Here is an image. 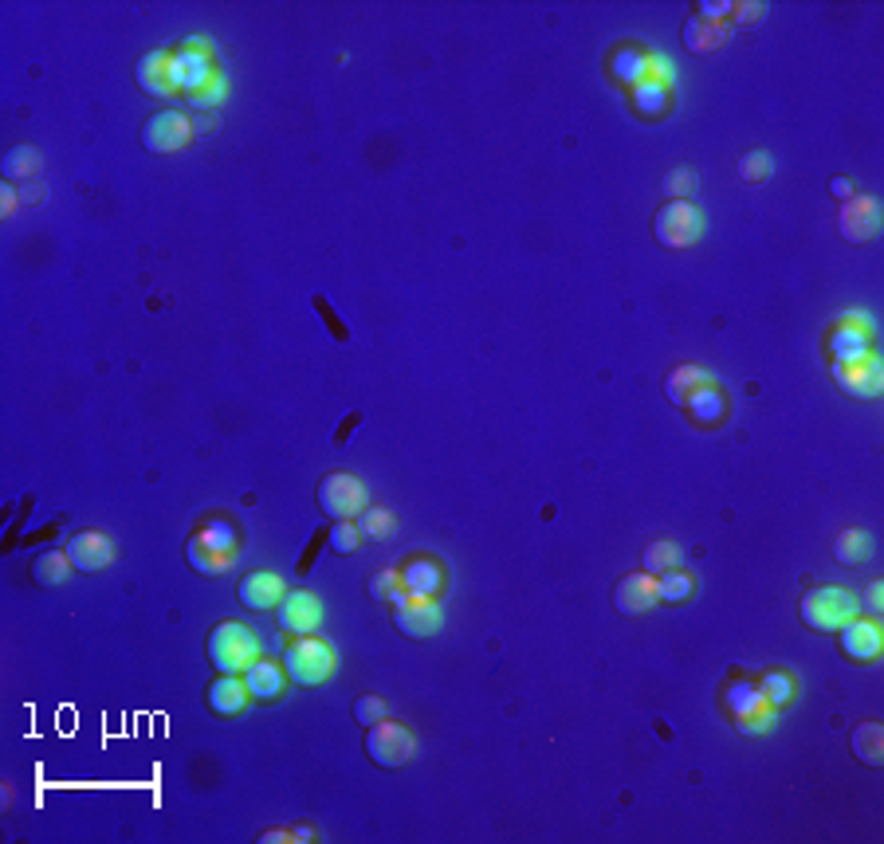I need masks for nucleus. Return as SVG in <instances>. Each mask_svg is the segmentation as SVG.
<instances>
[{
  "instance_id": "nucleus-1",
  "label": "nucleus",
  "mask_w": 884,
  "mask_h": 844,
  "mask_svg": "<svg viewBox=\"0 0 884 844\" xmlns=\"http://www.w3.org/2000/svg\"><path fill=\"white\" fill-rule=\"evenodd\" d=\"M205 648H209V664H213L221 676H244V672L260 660V640H256V633H252L248 625H240V621H221V625L209 633Z\"/></svg>"
},
{
  "instance_id": "nucleus-2",
  "label": "nucleus",
  "mask_w": 884,
  "mask_h": 844,
  "mask_svg": "<svg viewBox=\"0 0 884 844\" xmlns=\"http://www.w3.org/2000/svg\"><path fill=\"white\" fill-rule=\"evenodd\" d=\"M236 558H240V534L228 527L224 519L201 527L185 542V562H189L197 574H209V578L232 570Z\"/></svg>"
},
{
  "instance_id": "nucleus-3",
  "label": "nucleus",
  "mask_w": 884,
  "mask_h": 844,
  "mask_svg": "<svg viewBox=\"0 0 884 844\" xmlns=\"http://www.w3.org/2000/svg\"><path fill=\"white\" fill-rule=\"evenodd\" d=\"M802 613V625L814 629V633H837L841 625H849L853 617H861V597H853L849 589H837V585H818L802 597L798 605Z\"/></svg>"
},
{
  "instance_id": "nucleus-4",
  "label": "nucleus",
  "mask_w": 884,
  "mask_h": 844,
  "mask_svg": "<svg viewBox=\"0 0 884 844\" xmlns=\"http://www.w3.org/2000/svg\"><path fill=\"white\" fill-rule=\"evenodd\" d=\"M334 648L323 640V636H299V640H291L287 644V652H283V672H287V680L299 687H319L327 684L334 676Z\"/></svg>"
},
{
  "instance_id": "nucleus-5",
  "label": "nucleus",
  "mask_w": 884,
  "mask_h": 844,
  "mask_svg": "<svg viewBox=\"0 0 884 844\" xmlns=\"http://www.w3.org/2000/svg\"><path fill=\"white\" fill-rule=\"evenodd\" d=\"M833 381H837L849 397H857V401H873V397H881V389H884L881 358L869 354V350L841 354V358H833Z\"/></svg>"
},
{
  "instance_id": "nucleus-6",
  "label": "nucleus",
  "mask_w": 884,
  "mask_h": 844,
  "mask_svg": "<svg viewBox=\"0 0 884 844\" xmlns=\"http://www.w3.org/2000/svg\"><path fill=\"white\" fill-rule=\"evenodd\" d=\"M653 236L664 248H692L704 236V216L692 201H668L653 216Z\"/></svg>"
},
{
  "instance_id": "nucleus-7",
  "label": "nucleus",
  "mask_w": 884,
  "mask_h": 844,
  "mask_svg": "<svg viewBox=\"0 0 884 844\" xmlns=\"http://www.w3.org/2000/svg\"><path fill=\"white\" fill-rule=\"evenodd\" d=\"M319 511L327 515V519H358L362 511H366V487H362V479L350 472H331L319 479Z\"/></svg>"
},
{
  "instance_id": "nucleus-8",
  "label": "nucleus",
  "mask_w": 884,
  "mask_h": 844,
  "mask_svg": "<svg viewBox=\"0 0 884 844\" xmlns=\"http://www.w3.org/2000/svg\"><path fill=\"white\" fill-rule=\"evenodd\" d=\"M413 750H417L413 731L401 727V723H393V719H382V723L366 727V758H370L374 766H382V770L405 766V762L413 758Z\"/></svg>"
},
{
  "instance_id": "nucleus-9",
  "label": "nucleus",
  "mask_w": 884,
  "mask_h": 844,
  "mask_svg": "<svg viewBox=\"0 0 884 844\" xmlns=\"http://www.w3.org/2000/svg\"><path fill=\"white\" fill-rule=\"evenodd\" d=\"M193 142V118L181 110H158L146 126H142V146L150 154H177Z\"/></svg>"
},
{
  "instance_id": "nucleus-10",
  "label": "nucleus",
  "mask_w": 884,
  "mask_h": 844,
  "mask_svg": "<svg viewBox=\"0 0 884 844\" xmlns=\"http://www.w3.org/2000/svg\"><path fill=\"white\" fill-rule=\"evenodd\" d=\"M393 629L401 636H413V640H425L441 629V609L433 597H421V593H401L393 601Z\"/></svg>"
},
{
  "instance_id": "nucleus-11",
  "label": "nucleus",
  "mask_w": 884,
  "mask_h": 844,
  "mask_svg": "<svg viewBox=\"0 0 884 844\" xmlns=\"http://www.w3.org/2000/svg\"><path fill=\"white\" fill-rule=\"evenodd\" d=\"M837 228L849 244H869L881 228V205L877 197H865V193H853L849 201H841V216H837Z\"/></svg>"
},
{
  "instance_id": "nucleus-12",
  "label": "nucleus",
  "mask_w": 884,
  "mask_h": 844,
  "mask_svg": "<svg viewBox=\"0 0 884 844\" xmlns=\"http://www.w3.org/2000/svg\"><path fill=\"white\" fill-rule=\"evenodd\" d=\"M837 648H841V656L853 660V664H873L884 648L881 625H877L873 617H853L849 625L837 629Z\"/></svg>"
},
{
  "instance_id": "nucleus-13",
  "label": "nucleus",
  "mask_w": 884,
  "mask_h": 844,
  "mask_svg": "<svg viewBox=\"0 0 884 844\" xmlns=\"http://www.w3.org/2000/svg\"><path fill=\"white\" fill-rule=\"evenodd\" d=\"M276 609H279L276 613L279 629L291 636H311L319 629V621H323V605H319V597L307 593V589L283 593V601H279Z\"/></svg>"
},
{
  "instance_id": "nucleus-14",
  "label": "nucleus",
  "mask_w": 884,
  "mask_h": 844,
  "mask_svg": "<svg viewBox=\"0 0 884 844\" xmlns=\"http://www.w3.org/2000/svg\"><path fill=\"white\" fill-rule=\"evenodd\" d=\"M67 558H71L75 570L99 574V570H107L114 558H118V546L111 542V534H103V530H79V534L67 542Z\"/></svg>"
},
{
  "instance_id": "nucleus-15",
  "label": "nucleus",
  "mask_w": 884,
  "mask_h": 844,
  "mask_svg": "<svg viewBox=\"0 0 884 844\" xmlns=\"http://www.w3.org/2000/svg\"><path fill=\"white\" fill-rule=\"evenodd\" d=\"M653 605H657V578H653V574L637 570V574H625V578L617 581V589H613V609H617L621 617H641V613H649Z\"/></svg>"
},
{
  "instance_id": "nucleus-16",
  "label": "nucleus",
  "mask_w": 884,
  "mask_h": 844,
  "mask_svg": "<svg viewBox=\"0 0 884 844\" xmlns=\"http://www.w3.org/2000/svg\"><path fill=\"white\" fill-rule=\"evenodd\" d=\"M138 87L154 99H173L181 87H177V75H173V52H146L138 59Z\"/></svg>"
},
{
  "instance_id": "nucleus-17",
  "label": "nucleus",
  "mask_w": 884,
  "mask_h": 844,
  "mask_svg": "<svg viewBox=\"0 0 884 844\" xmlns=\"http://www.w3.org/2000/svg\"><path fill=\"white\" fill-rule=\"evenodd\" d=\"M283 578L272 574V570H252V574H244L240 585H236V597H240V605L244 609H276L279 601H283Z\"/></svg>"
},
{
  "instance_id": "nucleus-18",
  "label": "nucleus",
  "mask_w": 884,
  "mask_h": 844,
  "mask_svg": "<svg viewBox=\"0 0 884 844\" xmlns=\"http://www.w3.org/2000/svg\"><path fill=\"white\" fill-rule=\"evenodd\" d=\"M209 711L217 715V719H236V715H244V707H248V684L244 680H236V676H217L213 684H209Z\"/></svg>"
},
{
  "instance_id": "nucleus-19",
  "label": "nucleus",
  "mask_w": 884,
  "mask_h": 844,
  "mask_svg": "<svg viewBox=\"0 0 884 844\" xmlns=\"http://www.w3.org/2000/svg\"><path fill=\"white\" fill-rule=\"evenodd\" d=\"M401 581L409 593H421V597H437L444 589V570L437 558H413L405 570H401Z\"/></svg>"
},
{
  "instance_id": "nucleus-20",
  "label": "nucleus",
  "mask_w": 884,
  "mask_h": 844,
  "mask_svg": "<svg viewBox=\"0 0 884 844\" xmlns=\"http://www.w3.org/2000/svg\"><path fill=\"white\" fill-rule=\"evenodd\" d=\"M244 684H248V695L252 699H276L283 684H287V672L283 664H272V660H256L248 672H244Z\"/></svg>"
},
{
  "instance_id": "nucleus-21",
  "label": "nucleus",
  "mask_w": 884,
  "mask_h": 844,
  "mask_svg": "<svg viewBox=\"0 0 884 844\" xmlns=\"http://www.w3.org/2000/svg\"><path fill=\"white\" fill-rule=\"evenodd\" d=\"M704 385H716L708 373L700 370V366H676V370L664 377V393H668V401L672 405H688V397L696 393V389H704Z\"/></svg>"
},
{
  "instance_id": "nucleus-22",
  "label": "nucleus",
  "mask_w": 884,
  "mask_h": 844,
  "mask_svg": "<svg viewBox=\"0 0 884 844\" xmlns=\"http://www.w3.org/2000/svg\"><path fill=\"white\" fill-rule=\"evenodd\" d=\"M853 758H857L861 766H881L884 762V727L881 723L865 719V723L853 727Z\"/></svg>"
},
{
  "instance_id": "nucleus-23",
  "label": "nucleus",
  "mask_w": 884,
  "mask_h": 844,
  "mask_svg": "<svg viewBox=\"0 0 884 844\" xmlns=\"http://www.w3.org/2000/svg\"><path fill=\"white\" fill-rule=\"evenodd\" d=\"M723 24H712V20H704V16H692L688 24H684V48L696 55H712L723 48Z\"/></svg>"
},
{
  "instance_id": "nucleus-24",
  "label": "nucleus",
  "mask_w": 884,
  "mask_h": 844,
  "mask_svg": "<svg viewBox=\"0 0 884 844\" xmlns=\"http://www.w3.org/2000/svg\"><path fill=\"white\" fill-rule=\"evenodd\" d=\"M774 715H778V711H774L771 703L763 699V691H759V699H755V703H747L743 711H735L731 719H735V731H739V735L759 739V735H767V731L774 727Z\"/></svg>"
},
{
  "instance_id": "nucleus-25",
  "label": "nucleus",
  "mask_w": 884,
  "mask_h": 844,
  "mask_svg": "<svg viewBox=\"0 0 884 844\" xmlns=\"http://www.w3.org/2000/svg\"><path fill=\"white\" fill-rule=\"evenodd\" d=\"M869 554H873V538H869V530L861 527L841 530L837 542H833V558L841 566H861V562H869Z\"/></svg>"
},
{
  "instance_id": "nucleus-26",
  "label": "nucleus",
  "mask_w": 884,
  "mask_h": 844,
  "mask_svg": "<svg viewBox=\"0 0 884 844\" xmlns=\"http://www.w3.org/2000/svg\"><path fill=\"white\" fill-rule=\"evenodd\" d=\"M71 558H67V550H44L36 562H32V578L36 585H44V589H56L63 581L71 578Z\"/></svg>"
},
{
  "instance_id": "nucleus-27",
  "label": "nucleus",
  "mask_w": 884,
  "mask_h": 844,
  "mask_svg": "<svg viewBox=\"0 0 884 844\" xmlns=\"http://www.w3.org/2000/svg\"><path fill=\"white\" fill-rule=\"evenodd\" d=\"M696 593V578L684 574V570H664L657 574V601H668V605H680Z\"/></svg>"
},
{
  "instance_id": "nucleus-28",
  "label": "nucleus",
  "mask_w": 884,
  "mask_h": 844,
  "mask_svg": "<svg viewBox=\"0 0 884 844\" xmlns=\"http://www.w3.org/2000/svg\"><path fill=\"white\" fill-rule=\"evenodd\" d=\"M40 154L32 150V146H12L8 154H4V177H12V181H28V177H36L40 173Z\"/></svg>"
},
{
  "instance_id": "nucleus-29",
  "label": "nucleus",
  "mask_w": 884,
  "mask_h": 844,
  "mask_svg": "<svg viewBox=\"0 0 884 844\" xmlns=\"http://www.w3.org/2000/svg\"><path fill=\"white\" fill-rule=\"evenodd\" d=\"M759 691H763V699H767L774 711H778V707H786V703L794 699L798 684H794V676H790V672H767V676L759 680Z\"/></svg>"
},
{
  "instance_id": "nucleus-30",
  "label": "nucleus",
  "mask_w": 884,
  "mask_h": 844,
  "mask_svg": "<svg viewBox=\"0 0 884 844\" xmlns=\"http://www.w3.org/2000/svg\"><path fill=\"white\" fill-rule=\"evenodd\" d=\"M865 346H869V330H857L853 318H845V322L833 330V338H829L833 358H841V354H857V350H865Z\"/></svg>"
},
{
  "instance_id": "nucleus-31",
  "label": "nucleus",
  "mask_w": 884,
  "mask_h": 844,
  "mask_svg": "<svg viewBox=\"0 0 884 844\" xmlns=\"http://www.w3.org/2000/svg\"><path fill=\"white\" fill-rule=\"evenodd\" d=\"M358 542H362V530H358V523L354 519H338V523H331V530H327V546H331L334 554H358Z\"/></svg>"
},
{
  "instance_id": "nucleus-32",
  "label": "nucleus",
  "mask_w": 884,
  "mask_h": 844,
  "mask_svg": "<svg viewBox=\"0 0 884 844\" xmlns=\"http://www.w3.org/2000/svg\"><path fill=\"white\" fill-rule=\"evenodd\" d=\"M354 523H358V530H362V538H374V542L389 538V534H393V527H397L386 507H366V511L354 519Z\"/></svg>"
},
{
  "instance_id": "nucleus-33",
  "label": "nucleus",
  "mask_w": 884,
  "mask_h": 844,
  "mask_svg": "<svg viewBox=\"0 0 884 844\" xmlns=\"http://www.w3.org/2000/svg\"><path fill=\"white\" fill-rule=\"evenodd\" d=\"M684 409H692L696 413V421H719V409H723V401H719V389L716 385H704V389H696L692 397H688V405Z\"/></svg>"
},
{
  "instance_id": "nucleus-34",
  "label": "nucleus",
  "mask_w": 884,
  "mask_h": 844,
  "mask_svg": "<svg viewBox=\"0 0 884 844\" xmlns=\"http://www.w3.org/2000/svg\"><path fill=\"white\" fill-rule=\"evenodd\" d=\"M676 562H680V550H676V542H653L649 550H645V574H664V570H676Z\"/></svg>"
},
{
  "instance_id": "nucleus-35",
  "label": "nucleus",
  "mask_w": 884,
  "mask_h": 844,
  "mask_svg": "<svg viewBox=\"0 0 884 844\" xmlns=\"http://www.w3.org/2000/svg\"><path fill=\"white\" fill-rule=\"evenodd\" d=\"M771 169H774V161L767 150H751V154H743V161H739V177H743L747 185H763V181L771 177Z\"/></svg>"
},
{
  "instance_id": "nucleus-36",
  "label": "nucleus",
  "mask_w": 884,
  "mask_h": 844,
  "mask_svg": "<svg viewBox=\"0 0 884 844\" xmlns=\"http://www.w3.org/2000/svg\"><path fill=\"white\" fill-rule=\"evenodd\" d=\"M405 593V581H401V570H382L370 578V597L374 601H397Z\"/></svg>"
},
{
  "instance_id": "nucleus-37",
  "label": "nucleus",
  "mask_w": 884,
  "mask_h": 844,
  "mask_svg": "<svg viewBox=\"0 0 884 844\" xmlns=\"http://www.w3.org/2000/svg\"><path fill=\"white\" fill-rule=\"evenodd\" d=\"M354 719H358L362 727L382 723V719H386V699H382V695H362V699L354 703Z\"/></svg>"
},
{
  "instance_id": "nucleus-38",
  "label": "nucleus",
  "mask_w": 884,
  "mask_h": 844,
  "mask_svg": "<svg viewBox=\"0 0 884 844\" xmlns=\"http://www.w3.org/2000/svg\"><path fill=\"white\" fill-rule=\"evenodd\" d=\"M224 91H228L224 75H221V71H213V79H209L201 91H193V95H189V103H193V106H217V103H224Z\"/></svg>"
},
{
  "instance_id": "nucleus-39",
  "label": "nucleus",
  "mask_w": 884,
  "mask_h": 844,
  "mask_svg": "<svg viewBox=\"0 0 884 844\" xmlns=\"http://www.w3.org/2000/svg\"><path fill=\"white\" fill-rule=\"evenodd\" d=\"M664 189H668L672 201H688V193L696 189V173H692V169H672Z\"/></svg>"
},
{
  "instance_id": "nucleus-40",
  "label": "nucleus",
  "mask_w": 884,
  "mask_h": 844,
  "mask_svg": "<svg viewBox=\"0 0 884 844\" xmlns=\"http://www.w3.org/2000/svg\"><path fill=\"white\" fill-rule=\"evenodd\" d=\"M311 307H315V311H319V315L327 318V326H331V334H334V338H338V342H346V326H342V322H338V318H334V311H331V307H327V299H323V295H315V299H311Z\"/></svg>"
},
{
  "instance_id": "nucleus-41",
  "label": "nucleus",
  "mask_w": 884,
  "mask_h": 844,
  "mask_svg": "<svg viewBox=\"0 0 884 844\" xmlns=\"http://www.w3.org/2000/svg\"><path fill=\"white\" fill-rule=\"evenodd\" d=\"M731 16H735L739 24H759V20L767 16V8H763V4H731Z\"/></svg>"
},
{
  "instance_id": "nucleus-42",
  "label": "nucleus",
  "mask_w": 884,
  "mask_h": 844,
  "mask_svg": "<svg viewBox=\"0 0 884 844\" xmlns=\"http://www.w3.org/2000/svg\"><path fill=\"white\" fill-rule=\"evenodd\" d=\"M861 605H865V609H869V613H873V617H877V613H881V609H884V581H869V589H865V597H861Z\"/></svg>"
},
{
  "instance_id": "nucleus-43",
  "label": "nucleus",
  "mask_w": 884,
  "mask_h": 844,
  "mask_svg": "<svg viewBox=\"0 0 884 844\" xmlns=\"http://www.w3.org/2000/svg\"><path fill=\"white\" fill-rule=\"evenodd\" d=\"M327 542V534H319L315 530V538H311V546H307V554L299 558V574H311V562H315V554H319V546Z\"/></svg>"
},
{
  "instance_id": "nucleus-44",
  "label": "nucleus",
  "mask_w": 884,
  "mask_h": 844,
  "mask_svg": "<svg viewBox=\"0 0 884 844\" xmlns=\"http://www.w3.org/2000/svg\"><path fill=\"white\" fill-rule=\"evenodd\" d=\"M829 193H833L837 201H849V197H853L857 189H853V181H845V177H833V181H829Z\"/></svg>"
},
{
  "instance_id": "nucleus-45",
  "label": "nucleus",
  "mask_w": 884,
  "mask_h": 844,
  "mask_svg": "<svg viewBox=\"0 0 884 844\" xmlns=\"http://www.w3.org/2000/svg\"><path fill=\"white\" fill-rule=\"evenodd\" d=\"M209 130H217V118H213V114H201V118L193 114V138H197V134H209Z\"/></svg>"
},
{
  "instance_id": "nucleus-46",
  "label": "nucleus",
  "mask_w": 884,
  "mask_h": 844,
  "mask_svg": "<svg viewBox=\"0 0 884 844\" xmlns=\"http://www.w3.org/2000/svg\"><path fill=\"white\" fill-rule=\"evenodd\" d=\"M16 205H20V201H16V193H12V189H0V212H4V216H12V212H16Z\"/></svg>"
}]
</instances>
